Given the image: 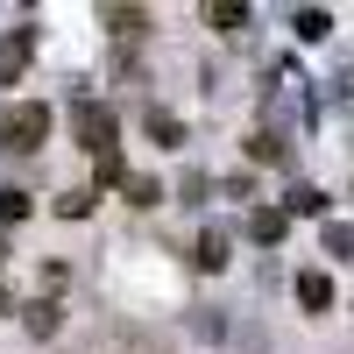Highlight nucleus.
Listing matches in <instances>:
<instances>
[{
  "label": "nucleus",
  "instance_id": "obj_13",
  "mask_svg": "<svg viewBox=\"0 0 354 354\" xmlns=\"http://www.w3.org/2000/svg\"><path fill=\"white\" fill-rule=\"evenodd\" d=\"M57 213H64V220H85V213H93V192H64V198H57Z\"/></svg>",
  "mask_w": 354,
  "mask_h": 354
},
{
  "label": "nucleus",
  "instance_id": "obj_15",
  "mask_svg": "<svg viewBox=\"0 0 354 354\" xmlns=\"http://www.w3.org/2000/svg\"><path fill=\"white\" fill-rule=\"evenodd\" d=\"M290 213H312L319 220V213H326V192H290Z\"/></svg>",
  "mask_w": 354,
  "mask_h": 354
},
{
  "label": "nucleus",
  "instance_id": "obj_7",
  "mask_svg": "<svg viewBox=\"0 0 354 354\" xmlns=\"http://www.w3.org/2000/svg\"><path fill=\"white\" fill-rule=\"evenodd\" d=\"M283 227H290V220H283V213H270V205H262V213L248 220V234H255L262 248H277V241H283Z\"/></svg>",
  "mask_w": 354,
  "mask_h": 354
},
{
  "label": "nucleus",
  "instance_id": "obj_1",
  "mask_svg": "<svg viewBox=\"0 0 354 354\" xmlns=\"http://www.w3.org/2000/svg\"><path fill=\"white\" fill-rule=\"evenodd\" d=\"M43 142H50V100H21L0 113V149L8 156H36Z\"/></svg>",
  "mask_w": 354,
  "mask_h": 354
},
{
  "label": "nucleus",
  "instance_id": "obj_14",
  "mask_svg": "<svg viewBox=\"0 0 354 354\" xmlns=\"http://www.w3.org/2000/svg\"><path fill=\"white\" fill-rule=\"evenodd\" d=\"M326 28H333V21L319 15V8H305V15H298V36H305V43H319V36H326Z\"/></svg>",
  "mask_w": 354,
  "mask_h": 354
},
{
  "label": "nucleus",
  "instance_id": "obj_2",
  "mask_svg": "<svg viewBox=\"0 0 354 354\" xmlns=\"http://www.w3.org/2000/svg\"><path fill=\"white\" fill-rule=\"evenodd\" d=\"M71 135H78V149L106 156V149H113V106H100V100H78V106H71Z\"/></svg>",
  "mask_w": 354,
  "mask_h": 354
},
{
  "label": "nucleus",
  "instance_id": "obj_11",
  "mask_svg": "<svg viewBox=\"0 0 354 354\" xmlns=\"http://www.w3.org/2000/svg\"><path fill=\"white\" fill-rule=\"evenodd\" d=\"M128 205H163V185H156V177H128Z\"/></svg>",
  "mask_w": 354,
  "mask_h": 354
},
{
  "label": "nucleus",
  "instance_id": "obj_9",
  "mask_svg": "<svg viewBox=\"0 0 354 354\" xmlns=\"http://www.w3.org/2000/svg\"><path fill=\"white\" fill-rule=\"evenodd\" d=\"M15 220H28V192L0 185V227H15Z\"/></svg>",
  "mask_w": 354,
  "mask_h": 354
},
{
  "label": "nucleus",
  "instance_id": "obj_12",
  "mask_svg": "<svg viewBox=\"0 0 354 354\" xmlns=\"http://www.w3.org/2000/svg\"><path fill=\"white\" fill-rule=\"evenodd\" d=\"M326 255L333 262H354V227H326Z\"/></svg>",
  "mask_w": 354,
  "mask_h": 354
},
{
  "label": "nucleus",
  "instance_id": "obj_6",
  "mask_svg": "<svg viewBox=\"0 0 354 354\" xmlns=\"http://www.w3.org/2000/svg\"><path fill=\"white\" fill-rule=\"evenodd\" d=\"M21 326L36 333V340H50V333H57V305H50V298H36V305H21Z\"/></svg>",
  "mask_w": 354,
  "mask_h": 354
},
{
  "label": "nucleus",
  "instance_id": "obj_10",
  "mask_svg": "<svg viewBox=\"0 0 354 354\" xmlns=\"http://www.w3.org/2000/svg\"><path fill=\"white\" fill-rule=\"evenodd\" d=\"M142 21H149L142 8H106V28H113V36H142Z\"/></svg>",
  "mask_w": 354,
  "mask_h": 354
},
{
  "label": "nucleus",
  "instance_id": "obj_5",
  "mask_svg": "<svg viewBox=\"0 0 354 354\" xmlns=\"http://www.w3.org/2000/svg\"><path fill=\"white\" fill-rule=\"evenodd\" d=\"M192 262H198V270H227V234H220V227H205V234H198V255H192Z\"/></svg>",
  "mask_w": 354,
  "mask_h": 354
},
{
  "label": "nucleus",
  "instance_id": "obj_18",
  "mask_svg": "<svg viewBox=\"0 0 354 354\" xmlns=\"http://www.w3.org/2000/svg\"><path fill=\"white\" fill-rule=\"evenodd\" d=\"M0 312H15V298H8V290H0Z\"/></svg>",
  "mask_w": 354,
  "mask_h": 354
},
{
  "label": "nucleus",
  "instance_id": "obj_3",
  "mask_svg": "<svg viewBox=\"0 0 354 354\" xmlns=\"http://www.w3.org/2000/svg\"><path fill=\"white\" fill-rule=\"evenodd\" d=\"M28 57H36V28H8V43H0V85H15L28 71Z\"/></svg>",
  "mask_w": 354,
  "mask_h": 354
},
{
  "label": "nucleus",
  "instance_id": "obj_16",
  "mask_svg": "<svg viewBox=\"0 0 354 354\" xmlns=\"http://www.w3.org/2000/svg\"><path fill=\"white\" fill-rule=\"evenodd\" d=\"M205 21H213V28H241V21H248V8H205Z\"/></svg>",
  "mask_w": 354,
  "mask_h": 354
},
{
  "label": "nucleus",
  "instance_id": "obj_17",
  "mask_svg": "<svg viewBox=\"0 0 354 354\" xmlns=\"http://www.w3.org/2000/svg\"><path fill=\"white\" fill-rule=\"evenodd\" d=\"M248 156H255V163H277L283 149H277V135H255V142H248Z\"/></svg>",
  "mask_w": 354,
  "mask_h": 354
},
{
  "label": "nucleus",
  "instance_id": "obj_19",
  "mask_svg": "<svg viewBox=\"0 0 354 354\" xmlns=\"http://www.w3.org/2000/svg\"><path fill=\"white\" fill-rule=\"evenodd\" d=\"M0 255H8V241H0Z\"/></svg>",
  "mask_w": 354,
  "mask_h": 354
},
{
  "label": "nucleus",
  "instance_id": "obj_8",
  "mask_svg": "<svg viewBox=\"0 0 354 354\" xmlns=\"http://www.w3.org/2000/svg\"><path fill=\"white\" fill-rule=\"evenodd\" d=\"M149 135L163 142V149H177V142H185V128H177V113H163V106H149Z\"/></svg>",
  "mask_w": 354,
  "mask_h": 354
},
{
  "label": "nucleus",
  "instance_id": "obj_4",
  "mask_svg": "<svg viewBox=\"0 0 354 354\" xmlns=\"http://www.w3.org/2000/svg\"><path fill=\"white\" fill-rule=\"evenodd\" d=\"M298 305L305 312H333V277L326 270H298Z\"/></svg>",
  "mask_w": 354,
  "mask_h": 354
}]
</instances>
